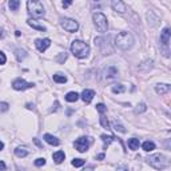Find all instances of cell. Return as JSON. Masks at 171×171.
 <instances>
[{"label": "cell", "instance_id": "6da1fadb", "mask_svg": "<svg viewBox=\"0 0 171 171\" xmlns=\"http://www.w3.org/2000/svg\"><path fill=\"white\" fill-rule=\"evenodd\" d=\"M115 46L118 48L127 51L134 46V36L130 32H120L115 38Z\"/></svg>", "mask_w": 171, "mask_h": 171}, {"label": "cell", "instance_id": "7a4b0ae2", "mask_svg": "<svg viewBox=\"0 0 171 171\" xmlns=\"http://www.w3.org/2000/svg\"><path fill=\"white\" fill-rule=\"evenodd\" d=\"M71 52L76 58L84 59L90 53V46L87 44V43L82 42V40H74L71 43Z\"/></svg>", "mask_w": 171, "mask_h": 171}, {"label": "cell", "instance_id": "3957f363", "mask_svg": "<svg viewBox=\"0 0 171 171\" xmlns=\"http://www.w3.org/2000/svg\"><path fill=\"white\" fill-rule=\"evenodd\" d=\"M147 163L156 170H165L166 167L169 166V160H167L166 156L162 155V154H154V155H150L149 158H147Z\"/></svg>", "mask_w": 171, "mask_h": 171}, {"label": "cell", "instance_id": "277c9868", "mask_svg": "<svg viewBox=\"0 0 171 171\" xmlns=\"http://www.w3.org/2000/svg\"><path fill=\"white\" fill-rule=\"evenodd\" d=\"M27 9L28 13L32 15L33 18H43L46 15L44 5L42 2H36V0H28L27 2Z\"/></svg>", "mask_w": 171, "mask_h": 171}, {"label": "cell", "instance_id": "5b68a950", "mask_svg": "<svg viewBox=\"0 0 171 171\" xmlns=\"http://www.w3.org/2000/svg\"><path fill=\"white\" fill-rule=\"evenodd\" d=\"M92 19H94V24H95L98 32L100 33H106L107 29H108V20H107L106 15L102 12H95L92 15Z\"/></svg>", "mask_w": 171, "mask_h": 171}, {"label": "cell", "instance_id": "8992f818", "mask_svg": "<svg viewBox=\"0 0 171 171\" xmlns=\"http://www.w3.org/2000/svg\"><path fill=\"white\" fill-rule=\"evenodd\" d=\"M91 143H92L91 136H82V138L75 140L74 146H75V149L78 150L79 152H86L87 150H88V147L91 146Z\"/></svg>", "mask_w": 171, "mask_h": 171}, {"label": "cell", "instance_id": "52a82bcc", "mask_svg": "<svg viewBox=\"0 0 171 171\" xmlns=\"http://www.w3.org/2000/svg\"><path fill=\"white\" fill-rule=\"evenodd\" d=\"M60 26L66 29L67 32H76L79 29V23L74 19H70V18H64L60 20Z\"/></svg>", "mask_w": 171, "mask_h": 171}, {"label": "cell", "instance_id": "ba28073f", "mask_svg": "<svg viewBox=\"0 0 171 171\" xmlns=\"http://www.w3.org/2000/svg\"><path fill=\"white\" fill-rule=\"evenodd\" d=\"M33 86H35L33 83H27L26 80L22 78H18L16 80L12 82V88L16 90V91H24L27 88H32Z\"/></svg>", "mask_w": 171, "mask_h": 171}, {"label": "cell", "instance_id": "9c48e42d", "mask_svg": "<svg viewBox=\"0 0 171 171\" xmlns=\"http://www.w3.org/2000/svg\"><path fill=\"white\" fill-rule=\"evenodd\" d=\"M102 75H103V79H106V80H112V79L118 78V70H116L114 66L106 67V68L103 70Z\"/></svg>", "mask_w": 171, "mask_h": 171}, {"label": "cell", "instance_id": "30bf717a", "mask_svg": "<svg viewBox=\"0 0 171 171\" xmlns=\"http://www.w3.org/2000/svg\"><path fill=\"white\" fill-rule=\"evenodd\" d=\"M35 46L38 48V51L44 52L50 46H51V40L50 39H36L35 40Z\"/></svg>", "mask_w": 171, "mask_h": 171}, {"label": "cell", "instance_id": "8fae6325", "mask_svg": "<svg viewBox=\"0 0 171 171\" xmlns=\"http://www.w3.org/2000/svg\"><path fill=\"white\" fill-rule=\"evenodd\" d=\"M111 7L114 11L119 12V13H125L127 11V7L123 2H120V0H114V2H111Z\"/></svg>", "mask_w": 171, "mask_h": 171}, {"label": "cell", "instance_id": "7c38bea8", "mask_svg": "<svg viewBox=\"0 0 171 171\" xmlns=\"http://www.w3.org/2000/svg\"><path fill=\"white\" fill-rule=\"evenodd\" d=\"M160 43L162 46H165L166 48L169 47V43H170V28H165L160 33Z\"/></svg>", "mask_w": 171, "mask_h": 171}, {"label": "cell", "instance_id": "4fadbf2b", "mask_svg": "<svg viewBox=\"0 0 171 171\" xmlns=\"http://www.w3.org/2000/svg\"><path fill=\"white\" fill-rule=\"evenodd\" d=\"M94 96H95V91H92V90H84V91L82 92V99L84 103H91V100L94 99Z\"/></svg>", "mask_w": 171, "mask_h": 171}, {"label": "cell", "instance_id": "5bb4252c", "mask_svg": "<svg viewBox=\"0 0 171 171\" xmlns=\"http://www.w3.org/2000/svg\"><path fill=\"white\" fill-rule=\"evenodd\" d=\"M155 91L159 95H165V94L170 91V84H167V83H159V84L155 86Z\"/></svg>", "mask_w": 171, "mask_h": 171}, {"label": "cell", "instance_id": "9a60e30c", "mask_svg": "<svg viewBox=\"0 0 171 171\" xmlns=\"http://www.w3.org/2000/svg\"><path fill=\"white\" fill-rule=\"evenodd\" d=\"M27 23H28L29 27H32V28L38 29V31H46V29H47L44 26L40 24L38 20H35V19H28V20H27Z\"/></svg>", "mask_w": 171, "mask_h": 171}, {"label": "cell", "instance_id": "2e32d148", "mask_svg": "<svg viewBox=\"0 0 171 171\" xmlns=\"http://www.w3.org/2000/svg\"><path fill=\"white\" fill-rule=\"evenodd\" d=\"M44 140L48 145H51V146H59V139L56 138V136H53V135H51V134H46L44 135Z\"/></svg>", "mask_w": 171, "mask_h": 171}, {"label": "cell", "instance_id": "e0dca14e", "mask_svg": "<svg viewBox=\"0 0 171 171\" xmlns=\"http://www.w3.org/2000/svg\"><path fill=\"white\" fill-rule=\"evenodd\" d=\"M52 159L55 160V163H62L63 160L66 159V154H64V151H56V152H53Z\"/></svg>", "mask_w": 171, "mask_h": 171}, {"label": "cell", "instance_id": "ac0fdd59", "mask_svg": "<svg viewBox=\"0 0 171 171\" xmlns=\"http://www.w3.org/2000/svg\"><path fill=\"white\" fill-rule=\"evenodd\" d=\"M78 99H79V94H78V92L71 91V92H68V94L66 95V100H67V102H70V103L76 102Z\"/></svg>", "mask_w": 171, "mask_h": 171}, {"label": "cell", "instance_id": "d6986e66", "mask_svg": "<svg viewBox=\"0 0 171 171\" xmlns=\"http://www.w3.org/2000/svg\"><path fill=\"white\" fill-rule=\"evenodd\" d=\"M15 155L19 156V158H24V156L28 155V150H27L26 147H18V149L15 150Z\"/></svg>", "mask_w": 171, "mask_h": 171}, {"label": "cell", "instance_id": "ffe728a7", "mask_svg": "<svg viewBox=\"0 0 171 171\" xmlns=\"http://www.w3.org/2000/svg\"><path fill=\"white\" fill-rule=\"evenodd\" d=\"M142 147H143V150H145V151L150 152V151H152V150H155V143L151 142V140H147V142H145L142 145Z\"/></svg>", "mask_w": 171, "mask_h": 171}, {"label": "cell", "instance_id": "44dd1931", "mask_svg": "<svg viewBox=\"0 0 171 171\" xmlns=\"http://www.w3.org/2000/svg\"><path fill=\"white\" fill-rule=\"evenodd\" d=\"M52 79H53V82L60 83V84H62V83H66V82H67V78H66L64 75H63V74H55V75L52 76Z\"/></svg>", "mask_w": 171, "mask_h": 171}, {"label": "cell", "instance_id": "7402d4cb", "mask_svg": "<svg viewBox=\"0 0 171 171\" xmlns=\"http://www.w3.org/2000/svg\"><path fill=\"white\" fill-rule=\"evenodd\" d=\"M128 147L131 150H138L139 149V139H136V138H132V139H128Z\"/></svg>", "mask_w": 171, "mask_h": 171}, {"label": "cell", "instance_id": "603a6c76", "mask_svg": "<svg viewBox=\"0 0 171 171\" xmlns=\"http://www.w3.org/2000/svg\"><path fill=\"white\" fill-rule=\"evenodd\" d=\"M125 86L123 84H114L112 87H111V91L114 92V94H122V92H125Z\"/></svg>", "mask_w": 171, "mask_h": 171}, {"label": "cell", "instance_id": "cb8c5ba5", "mask_svg": "<svg viewBox=\"0 0 171 171\" xmlns=\"http://www.w3.org/2000/svg\"><path fill=\"white\" fill-rule=\"evenodd\" d=\"M15 53H16V59H18L19 62H22V60L27 56V52L24 51V50H22V48H18V50L15 51Z\"/></svg>", "mask_w": 171, "mask_h": 171}, {"label": "cell", "instance_id": "d4e9b609", "mask_svg": "<svg viewBox=\"0 0 171 171\" xmlns=\"http://www.w3.org/2000/svg\"><path fill=\"white\" fill-rule=\"evenodd\" d=\"M9 8H11V11H18L19 5H20V2L19 0H11V2L8 3Z\"/></svg>", "mask_w": 171, "mask_h": 171}, {"label": "cell", "instance_id": "484cf974", "mask_svg": "<svg viewBox=\"0 0 171 171\" xmlns=\"http://www.w3.org/2000/svg\"><path fill=\"white\" fill-rule=\"evenodd\" d=\"M100 138H102L103 143H104V147H107V146L110 145V143L112 142L114 139H115V138H114V136H111V135H108V136H107V135H102V136H100Z\"/></svg>", "mask_w": 171, "mask_h": 171}, {"label": "cell", "instance_id": "4316f807", "mask_svg": "<svg viewBox=\"0 0 171 171\" xmlns=\"http://www.w3.org/2000/svg\"><path fill=\"white\" fill-rule=\"evenodd\" d=\"M100 125H102L103 127H104V128H108L110 127V123H108V119L106 118L104 116V114H100Z\"/></svg>", "mask_w": 171, "mask_h": 171}, {"label": "cell", "instance_id": "83f0119b", "mask_svg": "<svg viewBox=\"0 0 171 171\" xmlns=\"http://www.w3.org/2000/svg\"><path fill=\"white\" fill-rule=\"evenodd\" d=\"M147 110V107L145 103H140V104L136 106V108H135V114H140V112H145Z\"/></svg>", "mask_w": 171, "mask_h": 171}, {"label": "cell", "instance_id": "f1b7e54d", "mask_svg": "<svg viewBox=\"0 0 171 171\" xmlns=\"http://www.w3.org/2000/svg\"><path fill=\"white\" fill-rule=\"evenodd\" d=\"M66 59H67V53L66 52H63V53H60L59 56H56V62L59 63V64H62V63H64L66 62Z\"/></svg>", "mask_w": 171, "mask_h": 171}, {"label": "cell", "instance_id": "f546056e", "mask_svg": "<svg viewBox=\"0 0 171 171\" xmlns=\"http://www.w3.org/2000/svg\"><path fill=\"white\" fill-rule=\"evenodd\" d=\"M83 165H84V160H83V159L75 158V159L72 160V166H74V167H82Z\"/></svg>", "mask_w": 171, "mask_h": 171}, {"label": "cell", "instance_id": "4dcf8cb0", "mask_svg": "<svg viewBox=\"0 0 171 171\" xmlns=\"http://www.w3.org/2000/svg\"><path fill=\"white\" fill-rule=\"evenodd\" d=\"M8 108H9V104H8V103H5V102H0V114L8 111Z\"/></svg>", "mask_w": 171, "mask_h": 171}, {"label": "cell", "instance_id": "1f68e13d", "mask_svg": "<svg viewBox=\"0 0 171 171\" xmlns=\"http://www.w3.org/2000/svg\"><path fill=\"white\" fill-rule=\"evenodd\" d=\"M96 110H98L100 114H104L107 111V107L103 104V103H99V104H96Z\"/></svg>", "mask_w": 171, "mask_h": 171}, {"label": "cell", "instance_id": "d6a6232c", "mask_svg": "<svg viewBox=\"0 0 171 171\" xmlns=\"http://www.w3.org/2000/svg\"><path fill=\"white\" fill-rule=\"evenodd\" d=\"M46 165V159L44 158H38L35 160V166L36 167H42V166H44Z\"/></svg>", "mask_w": 171, "mask_h": 171}, {"label": "cell", "instance_id": "836d02e7", "mask_svg": "<svg viewBox=\"0 0 171 171\" xmlns=\"http://www.w3.org/2000/svg\"><path fill=\"white\" fill-rule=\"evenodd\" d=\"M114 128H115L116 131L122 132V134H125V132H126V128H125V127H123L122 125H118V123H115V125H114Z\"/></svg>", "mask_w": 171, "mask_h": 171}, {"label": "cell", "instance_id": "e575fe53", "mask_svg": "<svg viewBox=\"0 0 171 171\" xmlns=\"http://www.w3.org/2000/svg\"><path fill=\"white\" fill-rule=\"evenodd\" d=\"M7 62V58H5V53L0 51V64H5Z\"/></svg>", "mask_w": 171, "mask_h": 171}, {"label": "cell", "instance_id": "d590c367", "mask_svg": "<svg viewBox=\"0 0 171 171\" xmlns=\"http://www.w3.org/2000/svg\"><path fill=\"white\" fill-rule=\"evenodd\" d=\"M5 170V163L3 160H0V171H4Z\"/></svg>", "mask_w": 171, "mask_h": 171}, {"label": "cell", "instance_id": "8d00e7d4", "mask_svg": "<svg viewBox=\"0 0 171 171\" xmlns=\"http://www.w3.org/2000/svg\"><path fill=\"white\" fill-rule=\"evenodd\" d=\"M71 4H72V2H63V7H64V8H67V7L71 5Z\"/></svg>", "mask_w": 171, "mask_h": 171}, {"label": "cell", "instance_id": "74e56055", "mask_svg": "<svg viewBox=\"0 0 171 171\" xmlns=\"http://www.w3.org/2000/svg\"><path fill=\"white\" fill-rule=\"evenodd\" d=\"M33 142H35V143H36V145H38L39 147H42V143H40L39 140H38V139H33Z\"/></svg>", "mask_w": 171, "mask_h": 171}, {"label": "cell", "instance_id": "f35d334b", "mask_svg": "<svg viewBox=\"0 0 171 171\" xmlns=\"http://www.w3.org/2000/svg\"><path fill=\"white\" fill-rule=\"evenodd\" d=\"M82 171H94V170H92V167H87V169L82 170Z\"/></svg>", "mask_w": 171, "mask_h": 171}, {"label": "cell", "instance_id": "ab89813d", "mask_svg": "<svg viewBox=\"0 0 171 171\" xmlns=\"http://www.w3.org/2000/svg\"><path fill=\"white\" fill-rule=\"evenodd\" d=\"M3 149H4V143H3V142H0V151H2Z\"/></svg>", "mask_w": 171, "mask_h": 171}, {"label": "cell", "instance_id": "60d3db41", "mask_svg": "<svg viewBox=\"0 0 171 171\" xmlns=\"http://www.w3.org/2000/svg\"><path fill=\"white\" fill-rule=\"evenodd\" d=\"M104 158V154H100V155H98V159H103Z\"/></svg>", "mask_w": 171, "mask_h": 171}, {"label": "cell", "instance_id": "b9f144b4", "mask_svg": "<svg viewBox=\"0 0 171 171\" xmlns=\"http://www.w3.org/2000/svg\"><path fill=\"white\" fill-rule=\"evenodd\" d=\"M2 36H3V31H2V29H0V38H2Z\"/></svg>", "mask_w": 171, "mask_h": 171}]
</instances>
